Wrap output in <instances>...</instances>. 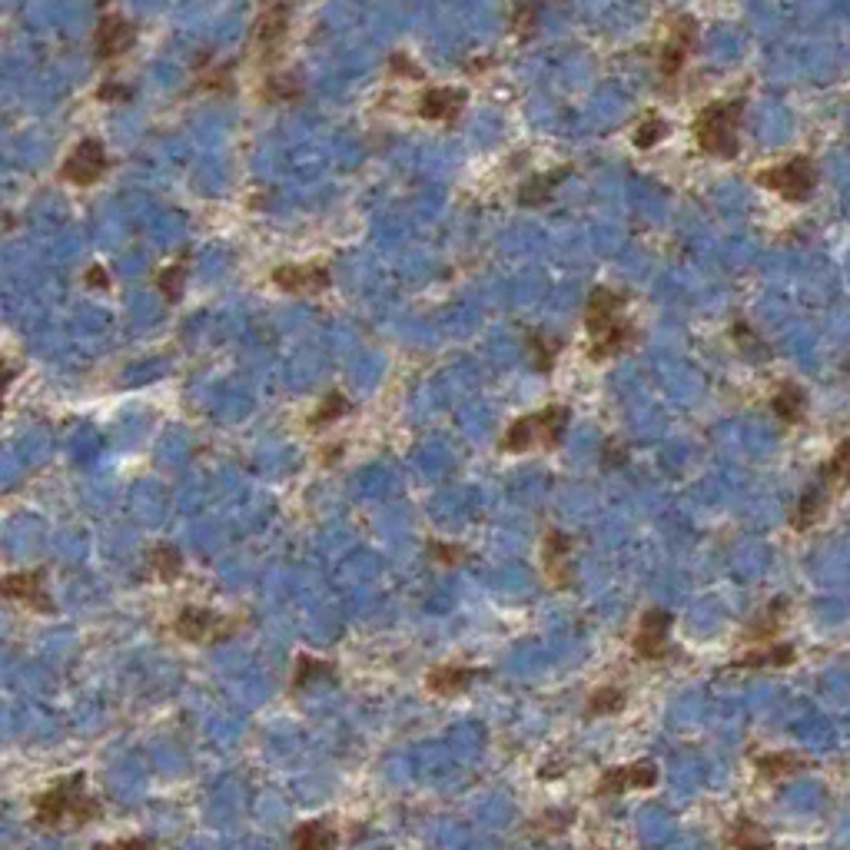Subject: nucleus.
<instances>
[{
	"label": "nucleus",
	"mask_w": 850,
	"mask_h": 850,
	"mask_svg": "<svg viewBox=\"0 0 850 850\" xmlns=\"http://www.w3.org/2000/svg\"><path fill=\"white\" fill-rule=\"evenodd\" d=\"M263 97L269 103H299L303 100V84L296 77H269L263 87Z\"/></svg>",
	"instance_id": "34"
},
{
	"label": "nucleus",
	"mask_w": 850,
	"mask_h": 850,
	"mask_svg": "<svg viewBox=\"0 0 850 850\" xmlns=\"http://www.w3.org/2000/svg\"><path fill=\"white\" fill-rule=\"evenodd\" d=\"M429 552L439 558L442 565H459L462 558H465V548H462V545H445V542H432Z\"/></svg>",
	"instance_id": "37"
},
{
	"label": "nucleus",
	"mask_w": 850,
	"mask_h": 850,
	"mask_svg": "<svg viewBox=\"0 0 850 850\" xmlns=\"http://www.w3.org/2000/svg\"><path fill=\"white\" fill-rule=\"evenodd\" d=\"M157 841H143V837H133V841H117V847H153Z\"/></svg>",
	"instance_id": "40"
},
{
	"label": "nucleus",
	"mask_w": 850,
	"mask_h": 850,
	"mask_svg": "<svg viewBox=\"0 0 850 850\" xmlns=\"http://www.w3.org/2000/svg\"><path fill=\"white\" fill-rule=\"evenodd\" d=\"M289 17H293V10H289L286 0H273V4H269L263 14H259L253 37H256V44L263 47L266 57H276L279 44L286 40V34H289Z\"/></svg>",
	"instance_id": "15"
},
{
	"label": "nucleus",
	"mask_w": 850,
	"mask_h": 850,
	"mask_svg": "<svg viewBox=\"0 0 850 850\" xmlns=\"http://www.w3.org/2000/svg\"><path fill=\"white\" fill-rule=\"evenodd\" d=\"M572 173L568 167L562 170H548L542 176H532V180H525L522 186H518V206H548L555 196V186L565 183V176Z\"/></svg>",
	"instance_id": "20"
},
{
	"label": "nucleus",
	"mask_w": 850,
	"mask_h": 850,
	"mask_svg": "<svg viewBox=\"0 0 850 850\" xmlns=\"http://www.w3.org/2000/svg\"><path fill=\"white\" fill-rule=\"evenodd\" d=\"M289 844L299 847V850H329V847L339 844V834L326 821H306L293 831Z\"/></svg>",
	"instance_id": "25"
},
{
	"label": "nucleus",
	"mask_w": 850,
	"mask_h": 850,
	"mask_svg": "<svg viewBox=\"0 0 850 850\" xmlns=\"http://www.w3.org/2000/svg\"><path fill=\"white\" fill-rule=\"evenodd\" d=\"M333 678H336V671H333V665H329V661L299 655L296 665H293V681H289V691L299 694V691H306L309 684H316V681H333Z\"/></svg>",
	"instance_id": "26"
},
{
	"label": "nucleus",
	"mask_w": 850,
	"mask_h": 850,
	"mask_svg": "<svg viewBox=\"0 0 850 850\" xmlns=\"http://www.w3.org/2000/svg\"><path fill=\"white\" fill-rule=\"evenodd\" d=\"M107 170H110V157H107V150H103V143L97 137H87L67 153L64 167H60V180H67L74 186H93V183H100V176Z\"/></svg>",
	"instance_id": "7"
},
{
	"label": "nucleus",
	"mask_w": 850,
	"mask_h": 850,
	"mask_svg": "<svg viewBox=\"0 0 850 850\" xmlns=\"http://www.w3.org/2000/svg\"><path fill=\"white\" fill-rule=\"evenodd\" d=\"M665 137H668V123L661 120L658 113H648V117L635 127V133H631V143H635L638 150H651L655 143H661Z\"/></svg>",
	"instance_id": "33"
},
{
	"label": "nucleus",
	"mask_w": 850,
	"mask_h": 850,
	"mask_svg": "<svg viewBox=\"0 0 850 850\" xmlns=\"http://www.w3.org/2000/svg\"><path fill=\"white\" fill-rule=\"evenodd\" d=\"M97 4H103V0H97Z\"/></svg>",
	"instance_id": "42"
},
{
	"label": "nucleus",
	"mask_w": 850,
	"mask_h": 850,
	"mask_svg": "<svg viewBox=\"0 0 850 850\" xmlns=\"http://www.w3.org/2000/svg\"><path fill=\"white\" fill-rule=\"evenodd\" d=\"M724 844L728 847H767V844H774V837L767 834L761 824H754L751 817H738V821L731 824V831L724 834Z\"/></svg>",
	"instance_id": "30"
},
{
	"label": "nucleus",
	"mask_w": 850,
	"mask_h": 850,
	"mask_svg": "<svg viewBox=\"0 0 850 850\" xmlns=\"http://www.w3.org/2000/svg\"><path fill=\"white\" fill-rule=\"evenodd\" d=\"M572 535L568 532H558V528H548L545 532V542H542V568L548 575V582L555 588H568L575 585V562H572Z\"/></svg>",
	"instance_id": "9"
},
{
	"label": "nucleus",
	"mask_w": 850,
	"mask_h": 850,
	"mask_svg": "<svg viewBox=\"0 0 850 850\" xmlns=\"http://www.w3.org/2000/svg\"><path fill=\"white\" fill-rule=\"evenodd\" d=\"M771 409H774V416L781 419L784 425L801 422V419H804V409H807V396H804V389H801V386H794V382H784V386L774 392Z\"/></svg>",
	"instance_id": "23"
},
{
	"label": "nucleus",
	"mask_w": 850,
	"mask_h": 850,
	"mask_svg": "<svg viewBox=\"0 0 850 850\" xmlns=\"http://www.w3.org/2000/svg\"><path fill=\"white\" fill-rule=\"evenodd\" d=\"M84 279H87V286H93V289H107L110 286V276H107V269H103V266H90Z\"/></svg>",
	"instance_id": "39"
},
{
	"label": "nucleus",
	"mask_w": 850,
	"mask_h": 850,
	"mask_svg": "<svg viewBox=\"0 0 850 850\" xmlns=\"http://www.w3.org/2000/svg\"><path fill=\"white\" fill-rule=\"evenodd\" d=\"M758 183L764 190L784 196L787 203H804L811 200L817 190V167L811 157H791L777 167H767L758 173Z\"/></svg>",
	"instance_id": "5"
},
{
	"label": "nucleus",
	"mask_w": 850,
	"mask_h": 850,
	"mask_svg": "<svg viewBox=\"0 0 850 850\" xmlns=\"http://www.w3.org/2000/svg\"><path fill=\"white\" fill-rule=\"evenodd\" d=\"M625 704H628V698L621 688H598V691H592V698H588L585 714L588 718H611V714L625 711Z\"/></svg>",
	"instance_id": "31"
},
{
	"label": "nucleus",
	"mask_w": 850,
	"mask_h": 850,
	"mask_svg": "<svg viewBox=\"0 0 850 850\" xmlns=\"http://www.w3.org/2000/svg\"><path fill=\"white\" fill-rule=\"evenodd\" d=\"M801 767H807V761L794 751H771V754H764V758H758V771L764 781H781V777L797 774Z\"/></svg>",
	"instance_id": "29"
},
{
	"label": "nucleus",
	"mask_w": 850,
	"mask_h": 850,
	"mask_svg": "<svg viewBox=\"0 0 850 850\" xmlns=\"http://www.w3.org/2000/svg\"><path fill=\"white\" fill-rule=\"evenodd\" d=\"M525 349H528V362H532V369L538 372V376H548V372L555 369L558 356H562L565 342L545 333V329H532V333L525 336Z\"/></svg>",
	"instance_id": "18"
},
{
	"label": "nucleus",
	"mask_w": 850,
	"mask_h": 850,
	"mask_svg": "<svg viewBox=\"0 0 850 850\" xmlns=\"http://www.w3.org/2000/svg\"><path fill=\"white\" fill-rule=\"evenodd\" d=\"M103 817L100 797L87 794V777L70 774L34 797V824L40 831H60L64 824L87 827Z\"/></svg>",
	"instance_id": "2"
},
{
	"label": "nucleus",
	"mask_w": 850,
	"mask_h": 850,
	"mask_svg": "<svg viewBox=\"0 0 850 850\" xmlns=\"http://www.w3.org/2000/svg\"><path fill=\"white\" fill-rule=\"evenodd\" d=\"M349 412H352L349 396H342V392H329L326 399H319L316 412L309 416V432H323V429H329V425H336L339 419H346Z\"/></svg>",
	"instance_id": "28"
},
{
	"label": "nucleus",
	"mask_w": 850,
	"mask_h": 850,
	"mask_svg": "<svg viewBox=\"0 0 850 850\" xmlns=\"http://www.w3.org/2000/svg\"><path fill=\"white\" fill-rule=\"evenodd\" d=\"M97 97H100V100H110V103H123V100H130V90H127V87H117V84H103V87L97 90Z\"/></svg>",
	"instance_id": "38"
},
{
	"label": "nucleus",
	"mask_w": 850,
	"mask_h": 850,
	"mask_svg": "<svg viewBox=\"0 0 850 850\" xmlns=\"http://www.w3.org/2000/svg\"><path fill=\"white\" fill-rule=\"evenodd\" d=\"M273 283L283 289V293H293V296H313V293H323L333 283L326 266L319 263H283L273 269Z\"/></svg>",
	"instance_id": "11"
},
{
	"label": "nucleus",
	"mask_w": 850,
	"mask_h": 850,
	"mask_svg": "<svg viewBox=\"0 0 850 850\" xmlns=\"http://www.w3.org/2000/svg\"><path fill=\"white\" fill-rule=\"evenodd\" d=\"M512 27L518 37H528L535 30V7L532 4H518L515 7V17H512Z\"/></svg>",
	"instance_id": "36"
},
{
	"label": "nucleus",
	"mask_w": 850,
	"mask_h": 850,
	"mask_svg": "<svg viewBox=\"0 0 850 850\" xmlns=\"http://www.w3.org/2000/svg\"><path fill=\"white\" fill-rule=\"evenodd\" d=\"M186 276H190V253L176 256L170 266H163L157 273V289L163 293L167 303H180L183 296V286H186Z\"/></svg>",
	"instance_id": "27"
},
{
	"label": "nucleus",
	"mask_w": 850,
	"mask_h": 850,
	"mask_svg": "<svg viewBox=\"0 0 850 850\" xmlns=\"http://www.w3.org/2000/svg\"><path fill=\"white\" fill-rule=\"evenodd\" d=\"M741 120H744V100H721L701 107L694 117V140L708 157L718 160H734L741 153Z\"/></svg>",
	"instance_id": "3"
},
{
	"label": "nucleus",
	"mask_w": 850,
	"mask_h": 850,
	"mask_svg": "<svg viewBox=\"0 0 850 850\" xmlns=\"http://www.w3.org/2000/svg\"><path fill=\"white\" fill-rule=\"evenodd\" d=\"M0 588H4L7 598L24 601V605L30 611H37V615H54L57 611L54 598H50L47 585H44V572H40V568H34V572H10Z\"/></svg>",
	"instance_id": "14"
},
{
	"label": "nucleus",
	"mask_w": 850,
	"mask_h": 850,
	"mask_svg": "<svg viewBox=\"0 0 850 850\" xmlns=\"http://www.w3.org/2000/svg\"><path fill=\"white\" fill-rule=\"evenodd\" d=\"M787 615V598H774L771 605H767L758 618H754V625L744 631L748 635V641H758V645H767V641L777 638V631H781V621Z\"/></svg>",
	"instance_id": "24"
},
{
	"label": "nucleus",
	"mask_w": 850,
	"mask_h": 850,
	"mask_svg": "<svg viewBox=\"0 0 850 850\" xmlns=\"http://www.w3.org/2000/svg\"><path fill=\"white\" fill-rule=\"evenodd\" d=\"M236 628H240V621L236 618H223V615H216V611L200 608V605H183L173 618V631L183 641H190V645L223 641V638H230Z\"/></svg>",
	"instance_id": "6"
},
{
	"label": "nucleus",
	"mask_w": 850,
	"mask_h": 850,
	"mask_svg": "<svg viewBox=\"0 0 850 850\" xmlns=\"http://www.w3.org/2000/svg\"><path fill=\"white\" fill-rule=\"evenodd\" d=\"M465 90L459 87H432L425 90L419 103H416V113L422 120H439V123H449L455 120L459 113L465 110Z\"/></svg>",
	"instance_id": "17"
},
{
	"label": "nucleus",
	"mask_w": 850,
	"mask_h": 850,
	"mask_svg": "<svg viewBox=\"0 0 850 850\" xmlns=\"http://www.w3.org/2000/svg\"><path fill=\"white\" fill-rule=\"evenodd\" d=\"M821 482L824 485H850V439H844L834 449V455L821 465Z\"/></svg>",
	"instance_id": "32"
},
{
	"label": "nucleus",
	"mask_w": 850,
	"mask_h": 850,
	"mask_svg": "<svg viewBox=\"0 0 850 850\" xmlns=\"http://www.w3.org/2000/svg\"><path fill=\"white\" fill-rule=\"evenodd\" d=\"M658 784V764L655 761H631L621 767H608L601 771L598 784H595V797L598 801H608V797H621L628 791H638V787H655Z\"/></svg>",
	"instance_id": "8"
},
{
	"label": "nucleus",
	"mask_w": 850,
	"mask_h": 850,
	"mask_svg": "<svg viewBox=\"0 0 850 850\" xmlns=\"http://www.w3.org/2000/svg\"><path fill=\"white\" fill-rule=\"evenodd\" d=\"M133 44H137V27L117 14H107L97 24V30H93V54L103 64L107 60H120Z\"/></svg>",
	"instance_id": "13"
},
{
	"label": "nucleus",
	"mask_w": 850,
	"mask_h": 850,
	"mask_svg": "<svg viewBox=\"0 0 850 850\" xmlns=\"http://www.w3.org/2000/svg\"><path fill=\"white\" fill-rule=\"evenodd\" d=\"M575 821V811H548L535 821V827H545L548 834H565L568 824Z\"/></svg>",
	"instance_id": "35"
},
{
	"label": "nucleus",
	"mask_w": 850,
	"mask_h": 850,
	"mask_svg": "<svg viewBox=\"0 0 850 850\" xmlns=\"http://www.w3.org/2000/svg\"><path fill=\"white\" fill-rule=\"evenodd\" d=\"M479 678H489V671L465 668V665H435L429 675H425V688H429L435 698H455V694L469 691V684Z\"/></svg>",
	"instance_id": "16"
},
{
	"label": "nucleus",
	"mask_w": 850,
	"mask_h": 850,
	"mask_svg": "<svg viewBox=\"0 0 850 850\" xmlns=\"http://www.w3.org/2000/svg\"><path fill=\"white\" fill-rule=\"evenodd\" d=\"M625 306H628V296L618 293V289L595 286L592 293H588L585 326H588V333H592V349H588V356L595 362L618 356V352H625L631 342L638 339L635 323L625 319Z\"/></svg>",
	"instance_id": "1"
},
{
	"label": "nucleus",
	"mask_w": 850,
	"mask_h": 850,
	"mask_svg": "<svg viewBox=\"0 0 850 850\" xmlns=\"http://www.w3.org/2000/svg\"><path fill=\"white\" fill-rule=\"evenodd\" d=\"M671 611L665 608H648L638 621L635 631V655L641 661H661L668 651V631H671Z\"/></svg>",
	"instance_id": "12"
},
{
	"label": "nucleus",
	"mask_w": 850,
	"mask_h": 850,
	"mask_svg": "<svg viewBox=\"0 0 850 850\" xmlns=\"http://www.w3.org/2000/svg\"><path fill=\"white\" fill-rule=\"evenodd\" d=\"M568 422H572V412L568 406H545L532 412V416H518L509 429H505L499 449L509 455H522L528 449H558L568 432Z\"/></svg>",
	"instance_id": "4"
},
{
	"label": "nucleus",
	"mask_w": 850,
	"mask_h": 850,
	"mask_svg": "<svg viewBox=\"0 0 850 850\" xmlns=\"http://www.w3.org/2000/svg\"><path fill=\"white\" fill-rule=\"evenodd\" d=\"M827 512V489L824 482L814 485V489H807L801 499H797V509L791 515V525L797 528V532H811V528L821 522Z\"/></svg>",
	"instance_id": "21"
},
{
	"label": "nucleus",
	"mask_w": 850,
	"mask_h": 850,
	"mask_svg": "<svg viewBox=\"0 0 850 850\" xmlns=\"http://www.w3.org/2000/svg\"><path fill=\"white\" fill-rule=\"evenodd\" d=\"M847 376H850V362H847Z\"/></svg>",
	"instance_id": "41"
},
{
	"label": "nucleus",
	"mask_w": 850,
	"mask_h": 850,
	"mask_svg": "<svg viewBox=\"0 0 850 850\" xmlns=\"http://www.w3.org/2000/svg\"><path fill=\"white\" fill-rule=\"evenodd\" d=\"M694 37H698V24H694V17H678L675 27H671V37L665 40V47H661V57H658V74L665 84H671L684 64H688L691 50H694Z\"/></svg>",
	"instance_id": "10"
},
{
	"label": "nucleus",
	"mask_w": 850,
	"mask_h": 850,
	"mask_svg": "<svg viewBox=\"0 0 850 850\" xmlns=\"http://www.w3.org/2000/svg\"><path fill=\"white\" fill-rule=\"evenodd\" d=\"M147 565H150L153 578H160L163 585H173L176 578L183 575V555H180V548L170 545V542L153 545L150 555H147Z\"/></svg>",
	"instance_id": "22"
},
{
	"label": "nucleus",
	"mask_w": 850,
	"mask_h": 850,
	"mask_svg": "<svg viewBox=\"0 0 850 850\" xmlns=\"http://www.w3.org/2000/svg\"><path fill=\"white\" fill-rule=\"evenodd\" d=\"M797 658V648L794 645H777V641H767V645L754 648V651H744L741 658L731 661V668H787L794 665Z\"/></svg>",
	"instance_id": "19"
}]
</instances>
